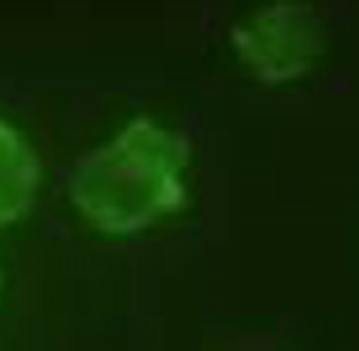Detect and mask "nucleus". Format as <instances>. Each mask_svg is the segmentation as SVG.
<instances>
[{"label": "nucleus", "mask_w": 359, "mask_h": 351, "mask_svg": "<svg viewBox=\"0 0 359 351\" xmlns=\"http://www.w3.org/2000/svg\"><path fill=\"white\" fill-rule=\"evenodd\" d=\"M231 42L257 79L283 84L315 69L323 53V29L312 8L278 3L239 21L231 32Z\"/></svg>", "instance_id": "2"}, {"label": "nucleus", "mask_w": 359, "mask_h": 351, "mask_svg": "<svg viewBox=\"0 0 359 351\" xmlns=\"http://www.w3.org/2000/svg\"><path fill=\"white\" fill-rule=\"evenodd\" d=\"M187 168V142L160 121L140 116L76 165L71 202L92 228L129 236L181 210Z\"/></svg>", "instance_id": "1"}, {"label": "nucleus", "mask_w": 359, "mask_h": 351, "mask_svg": "<svg viewBox=\"0 0 359 351\" xmlns=\"http://www.w3.org/2000/svg\"><path fill=\"white\" fill-rule=\"evenodd\" d=\"M40 189V160L13 123L0 118V228L27 215Z\"/></svg>", "instance_id": "3"}]
</instances>
